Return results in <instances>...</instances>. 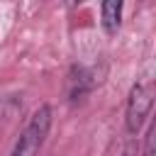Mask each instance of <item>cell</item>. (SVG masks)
<instances>
[{
    "label": "cell",
    "mask_w": 156,
    "mask_h": 156,
    "mask_svg": "<svg viewBox=\"0 0 156 156\" xmlns=\"http://www.w3.org/2000/svg\"><path fill=\"white\" fill-rule=\"evenodd\" d=\"M49 127H51V107L49 105H41L32 115V119L27 122V127L20 134V139H17V144H15V149H12L10 156H37L39 149L44 146V139L49 134Z\"/></svg>",
    "instance_id": "obj_1"
},
{
    "label": "cell",
    "mask_w": 156,
    "mask_h": 156,
    "mask_svg": "<svg viewBox=\"0 0 156 156\" xmlns=\"http://www.w3.org/2000/svg\"><path fill=\"white\" fill-rule=\"evenodd\" d=\"M151 102H154V93L149 85L144 83H134L132 90H129V100H127V129L132 134H136L151 110Z\"/></svg>",
    "instance_id": "obj_2"
},
{
    "label": "cell",
    "mask_w": 156,
    "mask_h": 156,
    "mask_svg": "<svg viewBox=\"0 0 156 156\" xmlns=\"http://www.w3.org/2000/svg\"><path fill=\"white\" fill-rule=\"evenodd\" d=\"M119 17H122V2L119 0L102 2V27L107 34H115L119 29Z\"/></svg>",
    "instance_id": "obj_3"
},
{
    "label": "cell",
    "mask_w": 156,
    "mask_h": 156,
    "mask_svg": "<svg viewBox=\"0 0 156 156\" xmlns=\"http://www.w3.org/2000/svg\"><path fill=\"white\" fill-rule=\"evenodd\" d=\"M154 132H156V129H154V124H151L149 132H146V149H144V156H151V154H154Z\"/></svg>",
    "instance_id": "obj_4"
}]
</instances>
